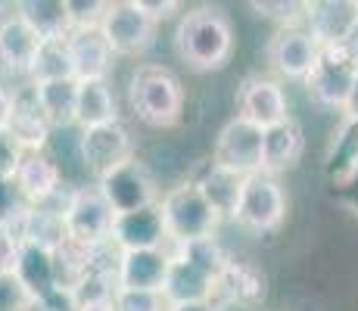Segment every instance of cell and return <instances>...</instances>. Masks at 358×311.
Instances as JSON below:
<instances>
[{"mask_svg": "<svg viewBox=\"0 0 358 311\" xmlns=\"http://www.w3.org/2000/svg\"><path fill=\"white\" fill-rule=\"evenodd\" d=\"M175 53L190 72L212 75L222 72L237 50L234 22L218 6H190L178 16L175 34H171Z\"/></svg>", "mask_w": 358, "mask_h": 311, "instance_id": "obj_1", "label": "cell"}, {"mask_svg": "<svg viewBox=\"0 0 358 311\" xmlns=\"http://www.w3.org/2000/svg\"><path fill=\"white\" fill-rule=\"evenodd\" d=\"M128 106L141 124L153 131H171L184 119L187 94L169 66L141 62L128 78Z\"/></svg>", "mask_w": 358, "mask_h": 311, "instance_id": "obj_2", "label": "cell"}, {"mask_svg": "<svg viewBox=\"0 0 358 311\" xmlns=\"http://www.w3.org/2000/svg\"><path fill=\"white\" fill-rule=\"evenodd\" d=\"M159 215H162L165 233H169V246H181V243H190V240L215 237L218 227H222V218L215 215V209L206 203V196L187 181V178L162 193Z\"/></svg>", "mask_w": 358, "mask_h": 311, "instance_id": "obj_3", "label": "cell"}, {"mask_svg": "<svg viewBox=\"0 0 358 311\" xmlns=\"http://www.w3.org/2000/svg\"><path fill=\"white\" fill-rule=\"evenodd\" d=\"M63 224L66 237L85 249H106L113 243L115 212L106 203L97 184H81L63 196Z\"/></svg>", "mask_w": 358, "mask_h": 311, "instance_id": "obj_4", "label": "cell"}, {"mask_svg": "<svg viewBox=\"0 0 358 311\" xmlns=\"http://www.w3.org/2000/svg\"><path fill=\"white\" fill-rule=\"evenodd\" d=\"M100 193L106 196V203L113 205L115 215H128V212L153 209L162 199V187L156 181L153 168L143 162L141 156H131L122 165L109 168L106 175H100L97 181Z\"/></svg>", "mask_w": 358, "mask_h": 311, "instance_id": "obj_5", "label": "cell"}, {"mask_svg": "<svg viewBox=\"0 0 358 311\" xmlns=\"http://www.w3.org/2000/svg\"><path fill=\"white\" fill-rule=\"evenodd\" d=\"M324 47L315 41V34L306 25H287L278 29L265 44V62L278 81L306 85V78L315 72Z\"/></svg>", "mask_w": 358, "mask_h": 311, "instance_id": "obj_6", "label": "cell"}, {"mask_svg": "<svg viewBox=\"0 0 358 311\" xmlns=\"http://www.w3.org/2000/svg\"><path fill=\"white\" fill-rule=\"evenodd\" d=\"M290 212V196H287L284 184L271 175H252L243 184V196H240L237 209V224L250 233H274L287 221Z\"/></svg>", "mask_w": 358, "mask_h": 311, "instance_id": "obj_7", "label": "cell"}, {"mask_svg": "<svg viewBox=\"0 0 358 311\" xmlns=\"http://www.w3.org/2000/svg\"><path fill=\"white\" fill-rule=\"evenodd\" d=\"M234 109L240 119L252 122L256 128L268 131L274 124L293 119L290 113V94H287L284 81H278L274 75H246L237 85V94H234Z\"/></svg>", "mask_w": 358, "mask_h": 311, "instance_id": "obj_8", "label": "cell"}, {"mask_svg": "<svg viewBox=\"0 0 358 311\" xmlns=\"http://www.w3.org/2000/svg\"><path fill=\"white\" fill-rule=\"evenodd\" d=\"M156 29L137 0H106L100 31L109 41L115 57H143L156 44Z\"/></svg>", "mask_w": 358, "mask_h": 311, "instance_id": "obj_9", "label": "cell"}, {"mask_svg": "<svg viewBox=\"0 0 358 311\" xmlns=\"http://www.w3.org/2000/svg\"><path fill=\"white\" fill-rule=\"evenodd\" d=\"M262 143H265V131L240 115H231L218 128L209 159L240 178H252L262 175Z\"/></svg>", "mask_w": 358, "mask_h": 311, "instance_id": "obj_10", "label": "cell"}, {"mask_svg": "<svg viewBox=\"0 0 358 311\" xmlns=\"http://www.w3.org/2000/svg\"><path fill=\"white\" fill-rule=\"evenodd\" d=\"M131 156H137V150L125 122L78 131V159L85 165V171L91 175V181H97L100 175H106L109 168L122 165Z\"/></svg>", "mask_w": 358, "mask_h": 311, "instance_id": "obj_11", "label": "cell"}, {"mask_svg": "<svg viewBox=\"0 0 358 311\" xmlns=\"http://www.w3.org/2000/svg\"><path fill=\"white\" fill-rule=\"evenodd\" d=\"M358 75V66L340 47H327L321 53L315 72L306 78V94L312 103H318L321 109H330V113H343V103H346L349 91H352V81Z\"/></svg>", "mask_w": 358, "mask_h": 311, "instance_id": "obj_12", "label": "cell"}, {"mask_svg": "<svg viewBox=\"0 0 358 311\" xmlns=\"http://www.w3.org/2000/svg\"><path fill=\"white\" fill-rule=\"evenodd\" d=\"M38 50L41 38L16 16V10L3 13L0 16V78L29 81Z\"/></svg>", "mask_w": 358, "mask_h": 311, "instance_id": "obj_13", "label": "cell"}, {"mask_svg": "<svg viewBox=\"0 0 358 311\" xmlns=\"http://www.w3.org/2000/svg\"><path fill=\"white\" fill-rule=\"evenodd\" d=\"M171 265V249H131L115 252V289H153L162 293L165 274Z\"/></svg>", "mask_w": 358, "mask_h": 311, "instance_id": "obj_14", "label": "cell"}, {"mask_svg": "<svg viewBox=\"0 0 358 311\" xmlns=\"http://www.w3.org/2000/svg\"><path fill=\"white\" fill-rule=\"evenodd\" d=\"M187 181L196 187L206 196V203L215 209V215L222 221H234L240 209V196H243V184L246 178L234 175V171L215 165L212 159H203L194 171L187 175Z\"/></svg>", "mask_w": 358, "mask_h": 311, "instance_id": "obj_15", "label": "cell"}, {"mask_svg": "<svg viewBox=\"0 0 358 311\" xmlns=\"http://www.w3.org/2000/svg\"><path fill=\"white\" fill-rule=\"evenodd\" d=\"M358 22V0H308L306 29L321 47H343Z\"/></svg>", "mask_w": 358, "mask_h": 311, "instance_id": "obj_16", "label": "cell"}, {"mask_svg": "<svg viewBox=\"0 0 358 311\" xmlns=\"http://www.w3.org/2000/svg\"><path fill=\"white\" fill-rule=\"evenodd\" d=\"M13 181H16V187L25 193V199L31 205H47L63 196V168L47 150L25 153Z\"/></svg>", "mask_w": 358, "mask_h": 311, "instance_id": "obj_17", "label": "cell"}, {"mask_svg": "<svg viewBox=\"0 0 358 311\" xmlns=\"http://www.w3.org/2000/svg\"><path fill=\"white\" fill-rule=\"evenodd\" d=\"M115 252H131V249H169V233H165L159 205L128 215H115L113 224V243Z\"/></svg>", "mask_w": 358, "mask_h": 311, "instance_id": "obj_18", "label": "cell"}, {"mask_svg": "<svg viewBox=\"0 0 358 311\" xmlns=\"http://www.w3.org/2000/svg\"><path fill=\"white\" fill-rule=\"evenodd\" d=\"M306 153V131L296 119H287L265 131L262 143V175L280 178L284 171H293Z\"/></svg>", "mask_w": 358, "mask_h": 311, "instance_id": "obj_19", "label": "cell"}, {"mask_svg": "<svg viewBox=\"0 0 358 311\" xmlns=\"http://www.w3.org/2000/svg\"><path fill=\"white\" fill-rule=\"evenodd\" d=\"M66 41H69V53H72L75 81L109 78L119 57L113 53V47H109V41L103 38L100 29H75Z\"/></svg>", "mask_w": 358, "mask_h": 311, "instance_id": "obj_20", "label": "cell"}, {"mask_svg": "<svg viewBox=\"0 0 358 311\" xmlns=\"http://www.w3.org/2000/svg\"><path fill=\"white\" fill-rule=\"evenodd\" d=\"M162 296L169 305H194V302H215L218 299V280L209 274L196 271L184 259L171 255L169 274L162 283Z\"/></svg>", "mask_w": 358, "mask_h": 311, "instance_id": "obj_21", "label": "cell"}, {"mask_svg": "<svg viewBox=\"0 0 358 311\" xmlns=\"http://www.w3.org/2000/svg\"><path fill=\"white\" fill-rule=\"evenodd\" d=\"M119 119V100H115L113 81L109 78H94V81H78V103H75V128H100V124H113Z\"/></svg>", "mask_w": 358, "mask_h": 311, "instance_id": "obj_22", "label": "cell"}, {"mask_svg": "<svg viewBox=\"0 0 358 311\" xmlns=\"http://www.w3.org/2000/svg\"><path fill=\"white\" fill-rule=\"evenodd\" d=\"M10 134L25 153H41L50 143V122L44 119V113L34 103L31 87H22L16 91V109H13V122H10Z\"/></svg>", "mask_w": 358, "mask_h": 311, "instance_id": "obj_23", "label": "cell"}, {"mask_svg": "<svg viewBox=\"0 0 358 311\" xmlns=\"http://www.w3.org/2000/svg\"><path fill=\"white\" fill-rule=\"evenodd\" d=\"M268 296V277L256 261H243V259H231L228 271L218 277V299H234L243 305L259 308ZM215 299V302H218Z\"/></svg>", "mask_w": 358, "mask_h": 311, "instance_id": "obj_24", "label": "cell"}, {"mask_svg": "<svg viewBox=\"0 0 358 311\" xmlns=\"http://www.w3.org/2000/svg\"><path fill=\"white\" fill-rule=\"evenodd\" d=\"M31 94L44 119L50 122L53 131L59 128H75V103H78V81L63 78V81H34Z\"/></svg>", "mask_w": 358, "mask_h": 311, "instance_id": "obj_25", "label": "cell"}, {"mask_svg": "<svg viewBox=\"0 0 358 311\" xmlns=\"http://www.w3.org/2000/svg\"><path fill=\"white\" fill-rule=\"evenodd\" d=\"M13 10L41 41H63L72 34V19H69L66 0H22Z\"/></svg>", "mask_w": 358, "mask_h": 311, "instance_id": "obj_26", "label": "cell"}, {"mask_svg": "<svg viewBox=\"0 0 358 311\" xmlns=\"http://www.w3.org/2000/svg\"><path fill=\"white\" fill-rule=\"evenodd\" d=\"M16 233L22 237V243L41 246L47 252H57L66 243V224H63V203L57 205V199L47 205H31V212L22 218V224L16 227Z\"/></svg>", "mask_w": 358, "mask_h": 311, "instance_id": "obj_27", "label": "cell"}, {"mask_svg": "<svg viewBox=\"0 0 358 311\" xmlns=\"http://www.w3.org/2000/svg\"><path fill=\"white\" fill-rule=\"evenodd\" d=\"M16 277L29 287V293L34 299H44L57 289V274H53V252L31 243H22V255L16 265Z\"/></svg>", "mask_w": 358, "mask_h": 311, "instance_id": "obj_28", "label": "cell"}, {"mask_svg": "<svg viewBox=\"0 0 358 311\" xmlns=\"http://www.w3.org/2000/svg\"><path fill=\"white\" fill-rule=\"evenodd\" d=\"M175 259H184L187 265H194L196 271L209 274V277H222L231 265V255L228 249L222 246L218 237H203V240H190V243H181V246H169Z\"/></svg>", "mask_w": 358, "mask_h": 311, "instance_id": "obj_29", "label": "cell"}, {"mask_svg": "<svg viewBox=\"0 0 358 311\" xmlns=\"http://www.w3.org/2000/svg\"><path fill=\"white\" fill-rule=\"evenodd\" d=\"M63 78H75L69 41L66 38L63 41H41V50H38V59H34L29 85H34V81H63Z\"/></svg>", "mask_w": 358, "mask_h": 311, "instance_id": "obj_30", "label": "cell"}, {"mask_svg": "<svg viewBox=\"0 0 358 311\" xmlns=\"http://www.w3.org/2000/svg\"><path fill=\"white\" fill-rule=\"evenodd\" d=\"M246 6H250L256 16L278 22V29H287V25H306L308 0H252V3H246Z\"/></svg>", "mask_w": 358, "mask_h": 311, "instance_id": "obj_31", "label": "cell"}, {"mask_svg": "<svg viewBox=\"0 0 358 311\" xmlns=\"http://www.w3.org/2000/svg\"><path fill=\"white\" fill-rule=\"evenodd\" d=\"M29 212H31V203L16 187V181H0V224L16 231Z\"/></svg>", "mask_w": 358, "mask_h": 311, "instance_id": "obj_32", "label": "cell"}, {"mask_svg": "<svg viewBox=\"0 0 358 311\" xmlns=\"http://www.w3.org/2000/svg\"><path fill=\"white\" fill-rule=\"evenodd\" d=\"M34 308H38V299L16 277V271L0 274V311H34Z\"/></svg>", "mask_w": 358, "mask_h": 311, "instance_id": "obj_33", "label": "cell"}, {"mask_svg": "<svg viewBox=\"0 0 358 311\" xmlns=\"http://www.w3.org/2000/svg\"><path fill=\"white\" fill-rule=\"evenodd\" d=\"M115 311H169V302L153 289H115Z\"/></svg>", "mask_w": 358, "mask_h": 311, "instance_id": "obj_34", "label": "cell"}, {"mask_svg": "<svg viewBox=\"0 0 358 311\" xmlns=\"http://www.w3.org/2000/svg\"><path fill=\"white\" fill-rule=\"evenodd\" d=\"M69 3V19L75 29H100V19L106 13V0H66Z\"/></svg>", "mask_w": 358, "mask_h": 311, "instance_id": "obj_35", "label": "cell"}, {"mask_svg": "<svg viewBox=\"0 0 358 311\" xmlns=\"http://www.w3.org/2000/svg\"><path fill=\"white\" fill-rule=\"evenodd\" d=\"M22 156H25V150L13 140L10 131H0V181H13L16 178Z\"/></svg>", "mask_w": 358, "mask_h": 311, "instance_id": "obj_36", "label": "cell"}, {"mask_svg": "<svg viewBox=\"0 0 358 311\" xmlns=\"http://www.w3.org/2000/svg\"><path fill=\"white\" fill-rule=\"evenodd\" d=\"M19 255H22V237L13 227L0 224V274L16 271Z\"/></svg>", "mask_w": 358, "mask_h": 311, "instance_id": "obj_37", "label": "cell"}, {"mask_svg": "<svg viewBox=\"0 0 358 311\" xmlns=\"http://www.w3.org/2000/svg\"><path fill=\"white\" fill-rule=\"evenodd\" d=\"M137 3H141V10L150 16V22H156V25L181 16V10H184V3H178V0H137Z\"/></svg>", "mask_w": 358, "mask_h": 311, "instance_id": "obj_38", "label": "cell"}, {"mask_svg": "<svg viewBox=\"0 0 358 311\" xmlns=\"http://www.w3.org/2000/svg\"><path fill=\"white\" fill-rule=\"evenodd\" d=\"M13 109H16V87H10L0 78V131H10Z\"/></svg>", "mask_w": 358, "mask_h": 311, "instance_id": "obj_39", "label": "cell"}, {"mask_svg": "<svg viewBox=\"0 0 358 311\" xmlns=\"http://www.w3.org/2000/svg\"><path fill=\"white\" fill-rule=\"evenodd\" d=\"M343 122L358 124V75H355V81H352V91H349L346 103H343Z\"/></svg>", "mask_w": 358, "mask_h": 311, "instance_id": "obj_40", "label": "cell"}, {"mask_svg": "<svg viewBox=\"0 0 358 311\" xmlns=\"http://www.w3.org/2000/svg\"><path fill=\"white\" fill-rule=\"evenodd\" d=\"M340 50H343V53H346V57H349V59H352V62H355V66H358V22H355V29H352V31H349L346 44H343V47H340Z\"/></svg>", "mask_w": 358, "mask_h": 311, "instance_id": "obj_41", "label": "cell"}, {"mask_svg": "<svg viewBox=\"0 0 358 311\" xmlns=\"http://www.w3.org/2000/svg\"><path fill=\"white\" fill-rule=\"evenodd\" d=\"M215 311H259V308L243 305V302H234V299H218L215 302Z\"/></svg>", "mask_w": 358, "mask_h": 311, "instance_id": "obj_42", "label": "cell"}, {"mask_svg": "<svg viewBox=\"0 0 358 311\" xmlns=\"http://www.w3.org/2000/svg\"><path fill=\"white\" fill-rule=\"evenodd\" d=\"M169 311H215V302H194V305H169Z\"/></svg>", "mask_w": 358, "mask_h": 311, "instance_id": "obj_43", "label": "cell"}]
</instances>
